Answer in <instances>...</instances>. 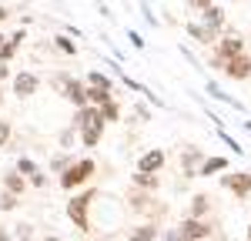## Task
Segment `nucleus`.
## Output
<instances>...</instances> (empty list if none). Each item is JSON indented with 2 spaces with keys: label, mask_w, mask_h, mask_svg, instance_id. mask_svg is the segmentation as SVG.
<instances>
[{
  "label": "nucleus",
  "mask_w": 251,
  "mask_h": 241,
  "mask_svg": "<svg viewBox=\"0 0 251 241\" xmlns=\"http://www.w3.org/2000/svg\"><path fill=\"white\" fill-rule=\"evenodd\" d=\"M77 134L80 141H84V147H97L100 144V138H104V114H100V107H94V104H87V107H80L77 111Z\"/></svg>",
  "instance_id": "1"
},
{
  "label": "nucleus",
  "mask_w": 251,
  "mask_h": 241,
  "mask_svg": "<svg viewBox=\"0 0 251 241\" xmlns=\"http://www.w3.org/2000/svg\"><path fill=\"white\" fill-rule=\"evenodd\" d=\"M241 54H245V40H241V34H238L231 24H228V27H225V34H221V40L214 44L211 64H214V67H225V60L241 57Z\"/></svg>",
  "instance_id": "2"
},
{
  "label": "nucleus",
  "mask_w": 251,
  "mask_h": 241,
  "mask_svg": "<svg viewBox=\"0 0 251 241\" xmlns=\"http://www.w3.org/2000/svg\"><path fill=\"white\" fill-rule=\"evenodd\" d=\"M91 174H94V161L80 158V161H74V164L60 174V188H64V191H74V188L84 184V181H91Z\"/></svg>",
  "instance_id": "3"
},
{
  "label": "nucleus",
  "mask_w": 251,
  "mask_h": 241,
  "mask_svg": "<svg viewBox=\"0 0 251 241\" xmlns=\"http://www.w3.org/2000/svg\"><path fill=\"white\" fill-rule=\"evenodd\" d=\"M97 198V191H84V194H74V201L67 204V218L74 221V228L80 231H87L91 228V221H87V208H91V201Z\"/></svg>",
  "instance_id": "4"
},
{
  "label": "nucleus",
  "mask_w": 251,
  "mask_h": 241,
  "mask_svg": "<svg viewBox=\"0 0 251 241\" xmlns=\"http://www.w3.org/2000/svg\"><path fill=\"white\" fill-rule=\"evenodd\" d=\"M177 231H181L184 241H208V235H211L208 221H201V218H184L177 224Z\"/></svg>",
  "instance_id": "5"
},
{
  "label": "nucleus",
  "mask_w": 251,
  "mask_h": 241,
  "mask_svg": "<svg viewBox=\"0 0 251 241\" xmlns=\"http://www.w3.org/2000/svg\"><path fill=\"white\" fill-rule=\"evenodd\" d=\"M221 184L234 191V198H248L251 194V171H234V174H225Z\"/></svg>",
  "instance_id": "6"
},
{
  "label": "nucleus",
  "mask_w": 251,
  "mask_h": 241,
  "mask_svg": "<svg viewBox=\"0 0 251 241\" xmlns=\"http://www.w3.org/2000/svg\"><path fill=\"white\" fill-rule=\"evenodd\" d=\"M201 24H204L208 30H214V34L221 37V34H225V27H228V10L214 3V7H208V10L201 14Z\"/></svg>",
  "instance_id": "7"
},
{
  "label": "nucleus",
  "mask_w": 251,
  "mask_h": 241,
  "mask_svg": "<svg viewBox=\"0 0 251 241\" xmlns=\"http://www.w3.org/2000/svg\"><path fill=\"white\" fill-rule=\"evenodd\" d=\"M225 77H231V80H248L251 77V57L248 54H241V57H231V60H225Z\"/></svg>",
  "instance_id": "8"
},
{
  "label": "nucleus",
  "mask_w": 251,
  "mask_h": 241,
  "mask_svg": "<svg viewBox=\"0 0 251 241\" xmlns=\"http://www.w3.org/2000/svg\"><path fill=\"white\" fill-rule=\"evenodd\" d=\"M164 161H168V154H164L161 147H151V151H144V154L137 158V171H144V174H157V171L164 168Z\"/></svg>",
  "instance_id": "9"
},
{
  "label": "nucleus",
  "mask_w": 251,
  "mask_h": 241,
  "mask_svg": "<svg viewBox=\"0 0 251 241\" xmlns=\"http://www.w3.org/2000/svg\"><path fill=\"white\" fill-rule=\"evenodd\" d=\"M40 87V77L37 74H30V71H20V74H14V94L17 97H34Z\"/></svg>",
  "instance_id": "10"
},
{
  "label": "nucleus",
  "mask_w": 251,
  "mask_h": 241,
  "mask_svg": "<svg viewBox=\"0 0 251 241\" xmlns=\"http://www.w3.org/2000/svg\"><path fill=\"white\" fill-rule=\"evenodd\" d=\"M208 161V154L201 151V147H184V158H181V168H184V174L188 178H198L201 174V164Z\"/></svg>",
  "instance_id": "11"
},
{
  "label": "nucleus",
  "mask_w": 251,
  "mask_h": 241,
  "mask_svg": "<svg viewBox=\"0 0 251 241\" xmlns=\"http://www.w3.org/2000/svg\"><path fill=\"white\" fill-rule=\"evenodd\" d=\"M64 97L71 100L74 107H87V80H80V77H74L71 84H67V91H64Z\"/></svg>",
  "instance_id": "12"
},
{
  "label": "nucleus",
  "mask_w": 251,
  "mask_h": 241,
  "mask_svg": "<svg viewBox=\"0 0 251 241\" xmlns=\"http://www.w3.org/2000/svg\"><path fill=\"white\" fill-rule=\"evenodd\" d=\"M184 30H188V37L191 40H198V44H204V47H208V44H218V34H214V30H208V27H204V24H201V20H188V27H184Z\"/></svg>",
  "instance_id": "13"
},
{
  "label": "nucleus",
  "mask_w": 251,
  "mask_h": 241,
  "mask_svg": "<svg viewBox=\"0 0 251 241\" xmlns=\"http://www.w3.org/2000/svg\"><path fill=\"white\" fill-rule=\"evenodd\" d=\"M208 97H214V100H221V104H228V107H234V111H245V104L238 97H231V94H225L214 80H208Z\"/></svg>",
  "instance_id": "14"
},
{
  "label": "nucleus",
  "mask_w": 251,
  "mask_h": 241,
  "mask_svg": "<svg viewBox=\"0 0 251 241\" xmlns=\"http://www.w3.org/2000/svg\"><path fill=\"white\" fill-rule=\"evenodd\" d=\"M24 188H27V178L20 174V171H7L3 174V191H10V194H24Z\"/></svg>",
  "instance_id": "15"
},
{
  "label": "nucleus",
  "mask_w": 251,
  "mask_h": 241,
  "mask_svg": "<svg viewBox=\"0 0 251 241\" xmlns=\"http://www.w3.org/2000/svg\"><path fill=\"white\" fill-rule=\"evenodd\" d=\"M221 171H228V158H221V154H214L201 164V174L198 178H211V174H221Z\"/></svg>",
  "instance_id": "16"
},
{
  "label": "nucleus",
  "mask_w": 251,
  "mask_h": 241,
  "mask_svg": "<svg viewBox=\"0 0 251 241\" xmlns=\"http://www.w3.org/2000/svg\"><path fill=\"white\" fill-rule=\"evenodd\" d=\"M208 208H211V198H208V194H194L191 198V215H188V218H201L204 221Z\"/></svg>",
  "instance_id": "17"
},
{
  "label": "nucleus",
  "mask_w": 251,
  "mask_h": 241,
  "mask_svg": "<svg viewBox=\"0 0 251 241\" xmlns=\"http://www.w3.org/2000/svg\"><path fill=\"white\" fill-rule=\"evenodd\" d=\"M87 84H91V87H104V91H111V94H114V80L107 77V74H104V71H91V74H87Z\"/></svg>",
  "instance_id": "18"
},
{
  "label": "nucleus",
  "mask_w": 251,
  "mask_h": 241,
  "mask_svg": "<svg viewBox=\"0 0 251 241\" xmlns=\"http://www.w3.org/2000/svg\"><path fill=\"white\" fill-rule=\"evenodd\" d=\"M154 238H157V224H141L127 235V241H154Z\"/></svg>",
  "instance_id": "19"
},
{
  "label": "nucleus",
  "mask_w": 251,
  "mask_h": 241,
  "mask_svg": "<svg viewBox=\"0 0 251 241\" xmlns=\"http://www.w3.org/2000/svg\"><path fill=\"white\" fill-rule=\"evenodd\" d=\"M131 181H134L137 188H148V191H157V184H161V178H157V174H144V171H134V174H131Z\"/></svg>",
  "instance_id": "20"
},
{
  "label": "nucleus",
  "mask_w": 251,
  "mask_h": 241,
  "mask_svg": "<svg viewBox=\"0 0 251 241\" xmlns=\"http://www.w3.org/2000/svg\"><path fill=\"white\" fill-rule=\"evenodd\" d=\"M54 44H57V50H64L67 57H74V54H77V44H74V40L67 37V34H60V37H54Z\"/></svg>",
  "instance_id": "21"
},
{
  "label": "nucleus",
  "mask_w": 251,
  "mask_h": 241,
  "mask_svg": "<svg viewBox=\"0 0 251 241\" xmlns=\"http://www.w3.org/2000/svg\"><path fill=\"white\" fill-rule=\"evenodd\" d=\"M100 114H104V120H121V104L111 97L107 104H104V107H100Z\"/></svg>",
  "instance_id": "22"
},
{
  "label": "nucleus",
  "mask_w": 251,
  "mask_h": 241,
  "mask_svg": "<svg viewBox=\"0 0 251 241\" xmlns=\"http://www.w3.org/2000/svg\"><path fill=\"white\" fill-rule=\"evenodd\" d=\"M71 80H74V74H64V71H60V74H54V77H50V87H54L57 94H64Z\"/></svg>",
  "instance_id": "23"
},
{
  "label": "nucleus",
  "mask_w": 251,
  "mask_h": 241,
  "mask_svg": "<svg viewBox=\"0 0 251 241\" xmlns=\"http://www.w3.org/2000/svg\"><path fill=\"white\" fill-rule=\"evenodd\" d=\"M71 164H74V158H71V154H67V151H64V154H57V158L50 161V168H54V171H57V174H64V171H67V168H71Z\"/></svg>",
  "instance_id": "24"
},
{
  "label": "nucleus",
  "mask_w": 251,
  "mask_h": 241,
  "mask_svg": "<svg viewBox=\"0 0 251 241\" xmlns=\"http://www.w3.org/2000/svg\"><path fill=\"white\" fill-rule=\"evenodd\" d=\"M20 47L17 44H10V37H7V44H3V47H0V64H10V60H14V54H17Z\"/></svg>",
  "instance_id": "25"
},
{
  "label": "nucleus",
  "mask_w": 251,
  "mask_h": 241,
  "mask_svg": "<svg viewBox=\"0 0 251 241\" xmlns=\"http://www.w3.org/2000/svg\"><path fill=\"white\" fill-rule=\"evenodd\" d=\"M214 131H218V138L225 141V144H228V147H234V154H245V147H241V144H238V141H234L231 134H228V131H225V127H214Z\"/></svg>",
  "instance_id": "26"
},
{
  "label": "nucleus",
  "mask_w": 251,
  "mask_h": 241,
  "mask_svg": "<svg viewBox=\"0 0 251 241\" xmlns=\"http://www.w3.org/2000/svg\"><path fill=\"white\" fill-rule=\"evenodd\" d=\"M17 171H20V174H27V178H34V174H37V164H34L30 158H20L17 161Z\"/></svg>",
  "instance_id": "27"
},
{
  "label": "nucleus",
  "mask_w": 251,
  "mask_h": 241,
  "mask_svg": "<svg viewBox=\"0 0 251 241\" xmlns=\"http://www.w3.org/2000/svg\"><path fill=\"white\" fill-rule=\"evenodd\" d=\"M17 194H10V191H3V194H0V211H14V208H17Z\"/></svg>",
  "instance_id": "28"
},
{
  "label": "nucleus",
  "mask_w": 251,
  "mask_h": 241,
  "mask_svg": "<svg viewBox=\"0 0 251 241\" xmlns=\"http://www.w3.org/2000/svg\"><path fill=\"white\" fill-rule=\"evenodd\" d=\"M208 7H214V0H188V10H194V14H204Z\"/></svg>",
  "instance_id": "29"
},
{
  "label": "nucleus",
  "mask_w": 251,
  "mask_h": 241,
  "mask_svg": "<svg viewBox=\"0 0 251 241\" xmlns=\"http://www.w3.org/2000/svg\"><path fill=\"white\" fill-rule=\"evenodd\" d=\"M10 134H14V124H10V120H0V147L10 141Z\"/></svg>",
  "instance_id": "30"
},
{
  "label": "nucleus",
  "mask_w": 251,
  "mask_h": 241,
  "mask_svg": "<svg viewBox=\"0 0 251 241\" xmlns=\"http://www.w3.org/2000/svg\"><path fill=\"white\" fill-rule=\"evenodd\" d=\"M141 10H144V20H148L151 27H157V17L151 14V7H148V0H141Z\"/></svg>",
  "instance_id": "31"
},
{
  "label": "nucleus",
  "mask_w": 251,
  "mask_h": 241,
  "mask_svg": "<svg viewBox=\"0 0 251 241\" xmlns=\"http://www.w3.org/2000/svg\"><path fill=\"white\" fill-rule=\"evenodd\" d=\"M24 40H27V30H24V27H17V30H14V34H10V44H24Z\"/></svg>",
  "instance_id": "32"
},
{
  "label": "nucleus",
  "mask_w": 251,
  "mask_h": 241,
  "mask_svg": "<svg viewBox=\"0 0 251 241\" xmlns=\"http://www.w3.org/2000/svg\"><path fill=\"white\" fill-rule=\"evenodd\" d=\"M127 40H131V44H134L137 50H141V47H144V37H141V34H137V30H131V34H127Z\"/></svg>",
  "instance_id": "33"
},
{
  "label": "nucleus",
  "mask_w": 251,
  "mask_h": 241,
  "mask_svg": "<svg viewBox=\"0 0 251 241\" xmlns=\"http://www.w3.org/2000/svg\"><path fill=\"white\" fill-rule=\"evenodd\" d=\"M134 111H137V118H141V120H151V111H148V104H137Z\"/></svg>",
  "instance_id": "34"
},
{
  "label": "nucleus",
  "mask_w": 251,
  "mask_h": 241,
  "mask_svg": "<svg viewBox=\"0 0 251 241\" xmlns=\"http://www.w3.org/2000/svg\"><path fill=\"white\" fill-rule=\"evenodd\" d=\"M164 241H184V238H181V231L174 228V231H168V235H164Z\"/></svg>",
  "instance_id": "35"
},
{
  "label": "nucleus",
  "mask_w": 251,
  "mask_h": 241,
  "mask_svg": "<svg viewBox=\"0 0 251 241\" xmlns=\"http://www.w3.org/2000/svg\"><path fill=\"white\" fill-rule=\"evenodd\" d=\"M44 181H47V178H44V174H40V171H37V174L30 178V184H34V188H44Z\"/></svg>",
  "instance_id": "36"
},
{
  "label": "nucleus",
  "mask_w": 251,
  "mask_h": 241,
  "mask_svg": "<svg viewBox=\"0 0 251 241\" xmlns=\"http://www.w3.org/2000/svg\"><path fill=\"white\" fill-rule=\"evenodd\" d=\"M10 77V67H7V64H0V80H7Z\"/></svg>",
  "instance_id": "37"
},
{
  "label": "nucleus",
  "mask_w": 251,
  "mask_h": 241,
  "mask_svg": "<svg viewBox=\"0 0 251 241\" xmlns=\"http://www.w3.org/2000/svg\"><path fill=\"white\" fill-rule=\"evenodd\" d=\"M10 17V10H7V7H3V3H0V24H3V20Z\"/></svg>",
  "instance_id": "38"
},
{
  "label": "nucleus",
  "mask_w": 251,
  "mask_h": 241,
  "mask_svg": "<svg viewBox=\"0 0 251 241\" xmlns=\"http://www.w3.org/2000/svg\"><path fill=\"white\" fill-rule=\"evenodd\" d=\"M0 241H10V235H7V228H0Z\"/></svg>",
  "instance_id": "39"
},
{
  "label": "nucleus",
  "mask_w": 251,
  "mask_h": 241,
  "mask_svg": "<svg viewBox=\"0 0 251 241\" xmlns=\"http://www.w3.org/2000/svg\"><path fill=\"white\" fill-rule=\"evenodd\" d=\"M241 124H245V131H251V120H241Z\"/></svg>",
  "instance_id": "40"
},
{
  "label": "nucleus",
  "mask_w": 251,
  "mask_h": 241,
  "mask_svg": "<svg viewBox=\"0 0 251 241\" xmlns=\"http://www.w3.org/2000/svg\"><path fill=\"white\" fill-rule=\"evenodd\" d=\"M3 44H7V37H3V34H0V47H3Z\"/></svg>",
  "instance_id": "41"
},
{
  "label": "nucleus",
  "mask_w": 251,
  "mask_h": 241,
  "mask_svg": "<svg viewBox=\"0 0 251 241\" xmlns=\"http://www.w3.org/2000/svg\"><path fill=\"white\" fill-rule=\"evenodd\" d=\"M44 241H60V238H54V235H50V238H44Z\"/></svg>",
  "instance_id": "42"
},
{
  "label": "nucleus",
  "mask_w": 251,
  "mask_h": 241,
  "mask_svg": "<svg viewBox=\"0 0 251 241\" xmlns=\"http://www.w3.org/2000/svg\"><path fill=\"white\" fill-rule=\"evenodd\" d=\"M248 241H251V224H248Z\"/></svg>",
  "instance_id": "43"
},
{
  "label": "nucleus",
  "mask_w": 251,
  "mask_h": 241,
  "mask_svg": "<svg viewBox=\"0 0 251 241\" xmlns=\"http://www.w3.org/2000/svg\"><path fill=\"white\" fill-rule=\"evenodd\" d=\"M0 107H3V94H0Z\"/></svg>",
  "instance_id": "44"
}]
</instances>
